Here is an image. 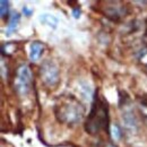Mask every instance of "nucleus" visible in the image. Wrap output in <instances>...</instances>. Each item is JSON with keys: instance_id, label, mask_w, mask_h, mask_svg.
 <instances>
[{"instance_id": "2eb2a0df", "label": "nucleus", "mask_w": 147, "mask_h": 147, "mask_svg": "<svg viewBox=\"0 0 147 147\" xmlns=\"http://www.w3.org/2000/svg\"><path fill=\"white\" fill-rule=\"evenodd\" d=\"M146 35H147V30H146Z\"/></svg>"}, {"instance_id": "0eeeda50", "label": "nucleus", "mask_w": 147, "mask_h": 147, "mask_svg": "<svg viewBox=\"0 0 147 147\" xmlns=\"http://www.w3.org/2000/svg\"><path fill=\"white\" fill-rule=\"evenodd\" d=\"M19 20H20V15L18 13H14L11 16H10V19H9V24L7 26V35H10L13 32H15L17 30L19 25Z\"/></svg>"}, {"instance_id": "7ed1b4c3", "label": "nucleus", "mask_w": 147, "mask_h": 147, "mask_svg": "<svg viewBox=\"0 0 147 147\" xmlns=\"http://www.w3.org/2000/svg\"><path fill=\"white\" fill-rule=\"evenodd\" d=\"M32 71L27 65H20L17 68L16 79H15V88L20 95H26L32 84Z\"/></svg>"}, {"instance_id": "f03ea898", "label": "nucleus", "mask_w": 147, "mask_h": 147, "mask_svg": "<svg viewBox=\"0 0 147 147\" xmlns=\"http://www.w3.org/2000/svg\"><path fill=\"white\" fill-rule=\"evenodd\" d=\"M55 109L58 119L68 125H76L80 122L84 117V107L73 96L63 100L55 107Z\"/></svg>"}, {"instance_id": "ddd939ff", "label": "nucleus", "mask_w": 147, "mask_h": 147, "mask_svg": "<svg viewBox=\"0 0 147 147\" xmlns=\"http://www.w3.org/2000/svg\"><path fill=\"white\" fill-rule=\"evenodd\" d=\"M79 14H80V11H79V9H74L73 10V15L75 18H78L79 17Z\"/></svg>"}, {"instance_id": "f8f14e48", "label": "nucleus", "mask_w": 147, "mask_h": 147, "mask_svg": "<svg viewBox=\"0 0 147 147\" xmlns=\"http://www.w3.org/2000/svg\"><path fill=\"white\" fill-rule=\"evenodd\" d=\"M23 14H24L25 16H31V15L33 14V9L28 8L27 6H24V7H23Z\"/></svg>"}, {"instance_id": "423d86ee", "label": "nucleus", "mask_w": 147, "mask_h": 147, "mask_svg": "<svg viewBox=\"0 0 147 147\" xmlns=\"http://www.w3.org/2000/svg\"><path fill=\"white\" fill-rule=\"evenodd\" d=\"M43 50H44V45L41 42H37V41L33 42L30 47V59H31V61H33V62L37 61L41 55L43 53Z\"/></svg>"}, {"instance_id": "9d476101", "label": "nucleus", "mask_w": 147, "mask_h": 147, "mask_svg": "<svg viewBox=\"0 0 147 147\" xmlns=\"http://www.w3.org/2000/svg\"><path fill=\"white\" fill-rule=\"evenodd\" d=\"M111 135L113 140H119L121 138V129L117 123H113L111 127Z\"/></svg>"}, {"instance_id": "f257e3e1", "label": "nucleus", "mask_w": 147, "mask_h": 147, "mask_svg": "<svg viewBox=\"0 0 147 147\" xmlns=\"http://www.w3.org/2000/svg\"><path fill=\"white\" fill-rule=\"evenodd\" d=\"M108 123H109L108 104L105 101L100 100V97L96 95L91 112L86 119L85 130L91 135H95L98 134L101 130L108 128Z\"/></svg>"}, {"instance_id": "4468645a", "label": "nucleus", "mask_w": 147, "mask_h": 147, "mask_svg": "<svg viewBox=\"0 0 147 147\" xmlns=\"http://www.w3.org/2000/svg\"><path fill=\"white\" fill-rule=\"evenodd\" d=\"M144 121H145V123H146L147 126V115H144Z\"/></svg>"}, {"instance_id": "1a4fd4ad", "label": "nucleus", "mask_w": 147, "mask_h": 147, "mask_svg": "<svg viewBox=\"0 0 147 147\" xmlns=\"http://www.w3.org/2000/svg\"><path fill=\"white\" fill-rule=\"evenodd\" d=\"M80 91H82V94L84 95V97L86 100H91L92 98L93 91L87 83H80Z\"/></svg>"}, {"instance_id": "20e7f679", "label": "nucleus", "mask_w": 147, "mask_h": 147, "mask_svg": "<svg viewBox=\"0 0 147 147\" xmlns=\"http://www.w3.org/2000/svg\"><path fill=\"white\" fill-rule=\"evenodd\" d=\"M41 79L48 86H55L59 80V69L52 60H45L40 69Z\"/></svg>"}, {"instance_id": "9b49d317", "label": "nucleus", "mask_w": 147, "mask_h": 147, "mask_svg": "<svg viewBox=\"0 0 147 147\" xmlns=\"http://www.w3.org/2000/svg\"><path fill=\"white\" fill-rule=\"evenodd\" d=\"M0 8H1V11H0V14H1V18H5V16H7L8 15V9H9V2L7 1V0H1V2H0Z\"/></svg>"}, {"instance_id": "6e6552de", "label": "nucleus", "mask_w": 147, "mask_h": 147, "mask_svg": "<svg viewBox=\"0 0 147 147\" xmlns=\"http://www.w3.org/2000/svg\"><path fill=\"white\" fill-rule=\"evenodd\" d=\"M40 22L44 25H49L50 27L55 28L57 25H58V18L55 17L53 15H50V14H42L40 16Z\"/></svg>"}, {"instance_id": "39448f33", "label": "nucleus", "mask_w": 147, "mask_h": 147, "mask_svg": "<svg viewBox=\"0 0 147 147\" xmlns=\"http://www.w3.org/2000/svg\"><path fill=\"white\" fill-rule=\"evenodd\" d=\"M122 120H123L125 127L128 130L132 131V132H135L137 130V119L131 111H126L122 113Z\"/></svg>"}]
</instances>
